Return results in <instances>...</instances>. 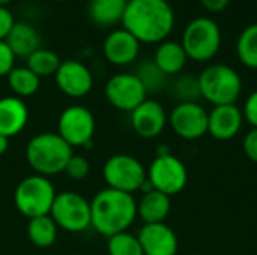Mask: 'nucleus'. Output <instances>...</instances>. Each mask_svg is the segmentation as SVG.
I'll return each mask as SVG.
<instances>
[{"label": "nucleus", "mask_w": 257, "mask_h": 255, "mask_svg": "<svg viewBox=\"0 0 257 255\" xmlns=\"http://www.w3.org/2000/svg\"><path fill=\"white\" fill-rule=\"evenodd\" d=\"M120 23L140 44H161L175 27V12L167 0H131Z\"/></svg>", "instance_id": "f257e3e1"}, {"label": "nucleus", "mask_w": 257, "mask_h": 255, "mask_svg": "<svg viewBox=\"0 0 257 255\" xmlns=\"http://www.w3.org/2000/svg\"><path fill=\"white\" fill-rule=\"evenodd\" d=\"M137 218V201L133 194L105 188L90 201L92 227L107 239L126 231Z\"/></svg>", "instance_id": "f03ea898"}, {"label": "nucleus", "mask_w": 257, "mask_h": 255, "mask_svg": "<svg viewBox=\"0 0 257 255\" xmlns=\"http://www.w3.org/2000/svg\"><path fill=\"white\" fill-rule=\"evenodd\" d=\"M72 147L57 132H42L35 135L26 147V159L35 174L56 176L65 171Z\"/></svg>", "instance_id": "7ed1b4c3"}, {"label": "nucleus", "mask_w": 257, "mask_h": 255, "mask_svg": "<svg viewBox=\"0 0 257 255\" xmlns=\"http://www.w3.org/2000/svg\"><path fill=\"white\" fill-rule=\"evenodd\" d=\"M199 78L200 95L214 107L236 104L242 92L239 74L229 65L215 63L205 68Z\"/></svg>", "instance_id": "20e7f679"}, {"label": "nucleus", "mask_w": 257, "mask_h": 255, "mask_svg": "<svg viewBox=\"0 0 257 255\" xmlns=\"http://www.w3.org/2000/svg\"><path fill=\"white\" fill-rule=\"evenodd\" d=\"M221 41L220 26L209 17H197L184 29L181 45L188 59L194 62H209L218 54Z\"/></svg>", "instance_id": "39448f33"}, {"label": "nucleus", "mask_w": 257, "mask_h": 255, "mask_svg": "<svg viewBox=\"0 0 257 255\" xmlns=\"http://www.w3.org/2000/svg\"><path fill=\"white\" fill-rule=\"evenodd\" d=\"M57 192L48 177L32 174L23 179L14 194V203L21 215L29 219L50 215Z\"/></svg>", "instance_id": "423d86ee"}, {"label": "nucleus", "mask_w": 257, "mask_h": 255, "mask_svg": "<svg viewBox=\"0 0 257 255\" xmlns=\"http://www.w3.org/2000/svg\"><path fill=\"white\" fill-rule=\"evenodd\" d=\"M102 177L107 188L134 194L142 191L145 182L148 180V170L137 158L119 153L105 161L102 167Z\"/></svg>", "instance_id": "0eeeda50"}, {"label": "nucleus", "mask_w": 257, "mask_h": 255, "mask_svg": "<svg viewBox=\"0 0 257 255\" xmlns=\"http://www.w3.org/2000/svg\"><path fill=\"white\" fill-rule=\"evenodd\" d=\"M50 216L59 228L68 233H81L92 227L90 201L75 191H63L57 194Z\"/></svg>", "instance_id": "6e6552de"}, {"label": "nucleus", "mask_w": 257, "mask_h": 255, "mask_svg": "<svg viewBox=\"0 0 257 255\" xmlns=\"http://www.w3.org/2000/svg\"><path fill=\"white\" fill-rule=\"evenodd\" d=\"M148 180L154 189L172 197L184 191L188 182L185 164L175 155H157L148 168Z\"/></svg>", "instance_id": "1a4fd4ad"}, {"label": "nucleus", "mask_w": 257, "mask_h": 255, "mask_svg": "<svg viewBox=\"0 0 257 255\" xmlns=\"http://www.w3.org/2000/svg\"><path fill=\"white\" fill-rule=\"evenodd\" d=\"M96 122L89 108L83 105H69L57 122V134L71 146L90 147Z\"/></svg>", "instance_id": "9d476101"}, {"label": "nucleus", "mask_w": 257, "mask_h": 255, "mask_svg": "<svg viewBox=\"0 0 257 255\" xmlns=\"http://www.w3.org/2000/svg\"><path fill=\"white\" fill-rule=\"evenodd\" d=\"M208 110L199 102H179L169 114V125L182 140H199L208 134Z\"/></svg>", "instance_id": "9b49d317"}, {"label": "nucleus", "mask_w": 257, "mask_h": 255, "mask_svg": "<svg viewBox=\"0 0 257 255\" xmlns=\"http://www.w3.org/2000/svg\"><path fill=\"white\" fill-rule=\"evenodd\" d=\"M107 101L120 111H133L143 101H146V89L136 74L122 72L113 75L105 84Z\"/></svg>", "instance_id": "f8f14e48"}, {"label": "nucleus", "mask_w": 257, "mask_h": 255, "mask_svg": "<svg viewBox=\"0 0 257 255\" xmlns=\"http://www.w3.org/2000/svg\"><path fill=\"white\" fill-rule=\"evenodd\" d=\"M54 80L60 92L71 98H83L93 87V75L90 69L78 60L62 62Z\"/></svg>", "instance_id": "ddd939ff"}, {"label": "nucleus", "mask_w": 257, "mask_h": 255, "mask_svg": "<svg viewBox=\"0 0 257 255\" xmlns=\"http://www.w3.org/2000/svg\"><path fill=\"white\" fill-rule=\"evenodd\" d=\"M169 123V116L164 107L154 99L143 101L131 111V126L142 138H157Z\"/></svg>", "instance_id": "4468645a"}, {"label": "nucleus", "mask_w": 257, "mask_h": 255, "mask_svg": "<svg viewBox=\"0 0 257 255\" xmlns=\"http://www.w3.org/2000/svg\"><path fill=\"white\" fill-rule=\"evenodd\" d=\"M145 255H176L179 242L176 233L166 224H145L137 234Z\"/></svg>", "instance_id": "2eb2a0df"}, {"label": "nucleus", "mask_w": 257, "mask_h": 255, "mask_svg": "<svg viewBox=\"0 0 257 255\" xmlns=\"http://www.w3.org/2000/svg\"><path fill=\"white\" fill-rule=\"evenodd\" d=\"M242 110L236 104L217 105L208 113V134L218 141L235 138L244 125Z\"/></svg>", "instance_id": "dca6fc26"}, {"label": "nucleus", "mask_w": 257, "mask_h": 255, "mask_svg": "<svg viewBox=\"0 0 257 255\" xmlns=\"http://www.w3.org/2000/svg\"><path fill=\"white\" fill-rule=\"evenodd\" d=\"M104 57L116 66L133 63L140 53V42L123 27L107 35L102 44Z\"/></svg>", "instance_id": "f3484780"}, {"label": "nucleus", "mask_w": 257, "mask_h": 255, "mask_svg": "<svg viewBox=\"0 0 257 255\" xmlns=\"http://www.w3.org/2000/svg\"><path fill=\"white\" fill-rule=\"evenodd\" d=\"M29 110L21 98H0V135L11 138L18 135L27 125Z\"/></svg>", "instance_id": "a211bd4d"}, {"label": "nucleus", "mask_w": 257, "mask_h": 255, "mask_svg": "<svg viewBox=\"0 0 257 255\" xmlns=\"http://www.w3.org/2000/svg\"><path fill=\"white\" fill-rule=\"evenodd\" d=\"M5 42L14 53L15 59H27L30 54L41 48L42 39L39 32L33 26L27 23H15Z\"/></svg>", "instance_id": "6ab92c4d"}, {"label": "nucleus", "mask_w": 257, "mask_h": 255, "mask_svg": "<svg viewBox=\"0 0 257 255\" xmlns=\"http://www.w3.org/2000/svg\"><path fill=\"white\" fill-rule=\"evenodd\" d=\"M170 209H172L170 197L157 189L143 192L140 201H137V216L145 224L164 222L170 213Z\"/></svg>", "instance_id": "aec40b11"}, {"label": "nucleus", "mask_w": 257, "mask_h": 255, "mask_svg": "<svg viewBox=\"0 0 257 255\" xmlns=\"http://www.w3.org/2000/svg\"><path fill=\"white\" fill-rule=\"evenodd\" d=\"M188 62L187 53L181 42L175 41H163L154 56V63L160 68L163 74L176 75L179 74Z\"/></svg>", "instance_id": "412c9836"}, {"label": "nucleus", "mask_w": 257, "mask_h": 255, "mask_svg": "<svg viewBox=\"0 0 257 255\" xmlns=\"http://www.w3.org/2000/svg\"><path fill=\"white\" fill-rule=\"evenodd\" d=\"M125 6L120 0H90L89 17L99 26H113L122 21Z\"/></svg>", "instance_id": "4be33fe9"}, {"label": "nucleus", "mask_w": 257, "mask_h": 255, "mask_svg": "<svg viewBox=\"0 0 257 255\" xmlns=\"http://www.w3.org/2000/svg\"><path fill=\"white\" fill-rule=\"evenodd\" d=\"M57 231L59 227L50 215L29 219L27 234L30 242L38 248H50L51 245H54L57 239Z\"/></svg>", "instance_id": "5701e85b"}, {"label": "nucleus", "mask_w": 257, "mask_h": 255, "mask_svg": "<svg viewBox=\"0 0 257 255\" xmlns=\"http://www.w3.org/2000/svg\"><path fill=\"white\" fill-rule=\"evenodd\" d=\"M8 84L17 98H27L38 92L41 78L27 66H18L8 74Z\"/></svg>", "instance_id": "b1692460"}, {"label": "nucleus", "mask_w": 257, "mask_h": 255, "mask_svg": "<svg viewBox=\"0 0 257 255\" xmlns=\"http://www.w3.org/2000/svg\"><path fill=\"white\" fill-rule=\"evenodd\" d=\"M236 54L244 66L257 69V23L247 26L241 32L236 41Z\"/></svg>", "instance_id": "393cba45"}, {"label": "nucleus", "mask_w": 257, "mask_h": 255, "mask_svg": "<svg viewBox=\"0 0 257 255\" xmlns=\"http://www.w3.org/2000/svg\"><path fill=\"white\" fill-rule=\"evenodd\" d=\"M26 60H27V68L32 72H35L39 78L56 75L60 63H62L59 56L54 51L45 50L42 47L39 50H36L33 54H30Z\"/></svg>", "instance_id": "a878e982"}, {"label": "nucleus", "mask_w": 257, "mask_h": 255, "mask_svg": "<svg viewBox=\"0 0 257 255\" xmlns=\"http://www.w3.org/2000/svg\"><path fill=\"white\" fill-rule=\"evenodd\" d=\"M107 251L108 255H145L137 236L128 231L108 237Z\"/></svg>", "instance_id": "bb28decb"}, {"label": "nucleus", "mask_w": 257, "mask_h": 255, "mask_svg": "<svg viewBox=\"0 0 257 255\" xmlns=\"http://www.w3.org/2000/svg\"><path fill=\"white\" fill-rule=\"evenodd\" d=\"M136 75L139 77V80L142 81V84L145 86V89H146L148 93L149 92H158V90H161L164 87L166 78H167V75L160 71V68L154 63V60L143 62L139 66Z\"/></svg>", "instance_id": "cd10ccee"}, {"label": "nucleus", "mask_w": 257, "mask_h": 255, "mask_svg": "<svg viewBox=\"0 0 257 255\" xmlns=\"http://www.w3.org/2000/svg\"><path fill=\"white\" fill-rule=\"evenodd\" d=\"M173 95L179 102H197L202 98L199 78L194 75H181L173 83Z\"/></svg>", "instance_id": "c85d7f7f"}, {"label": "nucleus", "mask_w": 257, "mask_h": 255, "mask_svg": "<svg viewBox=\"0 0 257 255\" xmlns=\"http://www.w3.org/2000/svg\"><path fill=\"white\" fill-rule=\"evenodd\" d=\"M66 176L72 180H83L89 176L90 173V164L89 161L81 156V155H72L65 167V171Z\"/></svg>", "instance_id": "c756f323"}, {"label": "nucleus", "mask_w": 257, "mask_h": 255, "mask_svg": "<svg viewBox=\"0 0 257 255\" xmlns=\"http://www.w3.org/2000/svg\"><path fill=\"white\" fill-rule=\"evenodd\" d=\"M15 56L5 41H0V77H8V74L15 68Z\"/></svg>", "instance_id": "7c9ffc66"}, {"label": "nucleus", "mask_w": 257, "mask_h": 255, "mask_svg": "<svg viewBox=\"0 0 257 255\" xmlns=\"http://www.w3.org/2000/svg\"><path fill=\"white\" fill-rule=\"evenodd\" d=\"M244 120L248 122V125H251L253 128H257V90L251 92L244 104Z\"/></svg>", "instance_id": "2f4dec72"}, {"label": "nucleus", "mask_w": 257, "mask_h": 255, "mask_svg": "<svg viewBox=\"0 0 257 255\" xmlns=\"http://www.w3.org/2000/svg\"><path fill=\"white\" fill-rule=\"evenodd\" d=\"M242 149L247 158L257 164V128H253L247 132L242 141Z\"/></svg>", "instance_id": "473e14b6"}, {"label": "nucleus", "mask_w": 257, "mask_h": 255, "mask_svg": "<svg viewBox=\"0 0 257 255\" xmlns=\"http://www.w3.org/2000/svg\"><path fill=\"white\" fill-rule=\"evenodd\" d=\"M15 24L14 14L6 8L0 6V41H5Z\"/></svg>", "instance_id": "72a5a7b5"}, {"label": "nucleus", "mask_w": 257, "mask_h": 255, "mask_svg": "<svg viewBox=\"0 0 257 255\" xmlns=\"http://www.w3.org/2000/svg\"><path fill=\"white\" fill-rule=\"evenodd\" d=\"M200 2L206 11L212 14H218V12H223L229 6L230 0H200Z\"/></svg>", "instance_id": "f704fd0d"}, {"label": "nucleus", "mask_w": 257, "mask_h": 255, "mask_svg": "<svg viewBox=\"0 0 257 255\" xmlns=\"http://www.w3.org/2000/svg\"><path fill=\"white\" fill-rule=\"evenodd\" d=\"M8 147H9V138L0 135V156L8 150Z\"/></svg>", "instance_id": "c9c22d12"}, {"label": "nucleus", "mask_w": 257, "mask_h": 255, "mask_svg": "<svg viewBox=\"0 0 257 255\" xmlns=\"http://www.w3.org/2000/svg\"><path fill=\"white\" fill-rule=\"evenodd\" d=\"M12 0H0V6H6V5H9Z\"/></svg>", "instance_id": "e433bc0d"}, {"label": "nucleus", "mask_w": 257, "mask_h": 255, "mask_svg": "<svg viewBox=\"0 0 257 255\" xmlns=\"http://www.w3.org/2000/svg\"><path fill=\"white\" fill-rule=\"evenodd\" d=\"M120 2H123V3H125V5H126V3H130V2H131V0H120Z\"/></svg>", "instance_id": "4c0bfd02"}, {"label": "nucleus", "mask_w": 257, "mask_h": 255, "mask_svg": "<svg viewBox=\"0 0 257 255\" xmlns=\"http://www.w3.org/2000/svg\"><path fill=\"white\" fill-rule=\"evenodd\" d=\"M57 2H65V0H57Z\"/></svg>", "instance_id": "58836bf2"}]
</instances>
